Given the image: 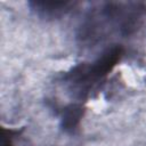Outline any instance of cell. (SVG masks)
I'll list each match as a JSON object with an SVG mask.
<instances>
[{
  "label": "cell",
  "mask_w": 146,
  "mask_h": 146,
  "mask_svg": "<svg viewBox=\"0 0 146 146\" xmlns=\"http://www.w3.org/2000/svg\"><path fill=\"white\" fill-rule=\"evenodd\" d=\"M84 115V106L82 103H71L64 106L60 111L59 125L66 133H74L81 123Z\"/></svg>",
  "instance_id": "4"
},
{
  "label": "cell",
  "mask_w": 146,
  "mask_h": 146,
  "mask_svg": "<svg viewBox=\"0 0 146 146\" xmlns=\"http://www.w3.org/2000/svg\"><path fill=\"white\" fill-rule=\"evenodd\" d=\"M80 3L76 1H40L34 0L29 2V7L32 13L38 17L47 21L59 19L72 10H74Z\"/></svg>",
  "instance_id": "3"
},
{
  "label": "cell",
  "mask_w": 146,
  "mask_h": 146,
  "mask_svg": "<svg viewBox=\"0 0 146 146\" xmlns=\"http://www.w3.org/2000/svg\"><path fill=\"white\" fill-rule=\"evenodd\" d=\"M22 133V130L16 129H1V146H15V138Z\"/></svg>",
  "instance_id": "5"
},
{
  "label": "cell",
  "mask_w": 146,
  "mask_h": 146,
  "mask_svg": "<svg viewBox=\"0 0 146 146\" xmlns=\"http://www.w3.org/2000/svg\"><path fill=\"white\" fill-rule=\"evenodd\" d=\"M124 49L120 44H113L105 49L91 62H83L71 67L59 76L72 98L76 103H82L96 91L105 81L107 75L120 63Z\"/></svg>",
  "instance_id": "2"
},
{
  "label": "cell",
  "mask_w": 146,
  "mask_h": 146,
  "mask_svg": "<svg viewBox=\"0 0 146 146\" xmlns=\"http://www.w3.org/2000/svg\"><path fill=\"white\" fill-rule=\"evenodd\" d=\"M146 5L138 1H107L90 9L81 22L76 38L82 46H94L115 32L131 36L144 25Z\"/></svg>",
  "instance_id": "1"
}]
</instances>
